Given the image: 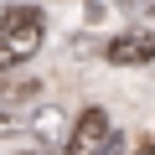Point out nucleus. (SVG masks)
<instances>
[{
	"label": "nucleus",
	"instance_id": "obj_1",
	"mask_svg": "<svg viewBox=\"0 0 155 155\" xmlns=\"http://www.w3.org/2000/svg\"><path fill=\"white\" fill-rule=\"evenodd\" d=\"M41 26L47 21H41L36 5H0V72H11V67L36 57V47L47 36Z\"/></svg>",
	"mask_w": 155,
	"mask_h": 155
},
{
	"label": "nucleus",
	"instance_id": "obj_2",
	"mask_svg": "<svg viewBox=\"0 0 155 155\" xmlns=\"http://www.w3.org/2000/svg\"><path fill=\"white\" fill-rule=\"evenodd\" d=\"M109 134H114L109 109H83V114H78V124L67 129V155H98Z\"/></svg>",
	"mask_w": 155,
	"mask_h": 155
},
{
	"label": "nucleus",
	"instance_id": "obj_3",
	"mask_svg": "<svg viewBox=\"0 0 155 155\" xmlns=\"http://www.w3.org/2000/svg\"><path fill=\"white\" fill-rule=\"evenodd\" d=\"M104 57H109L114 67H145V62L155 57V36H150V31H124V36H114V41L104 47Z\"/></svg>",
	"mask_w": 155,
	"mask_h": 155
},
{
	"label": "nucleus",
	"instance_id": "obj_4",
	"mask_svg": "<svg viewBox=\"0 0 155 155\" xmlns=\"http://www.w3.org/2000/svg\"><path fill=\"white\" fill-rule=\"evenodd\" d=\"M26 129H31L41 145H52V140H62V134H67V114H62V109H52V104H36V109H26Z\"/></svg>",
	"mask_w": 155,
	"mask_h": 155
},
{
	"label": "nucleus",
	"instance_id": "obj_5",
	"mask_svg": "<svg viewBox=\"0 0 155 155\" xmlns=\"http://www.w3.org/2000/svg\"><path fill=\"white\" fill-rule=\"evenodd\" d=\"M16 129H26V109L21 104H0V140L16 134Z\"/></svg>",
	"mask_w": 155,
	"mask_h": 155
},
{
	"label": "nucleus",
	"instance_id": "obj_6",
	"mask_svg": "<svg viewBox=\"0 0 155 155\" xmlns=\"http://www.w3.org/2000/svg\"><path fill=\"white\" fill-rule=\"evenodd\" d=\"M124 11L140 21V16H155V0H124Z\"/></svg>",
	"mask_w": 155,
	"mask_h": 155
},
{
	"label": "nucleus",
	"instance_id": "obj_7",
	"mask_svg": "<svg viewBox=\"0 0 155 155\" xmlns=\"http://www.w3.org/2000/svg\"><path fill=\"white\" fill-rule=\"evenodd\" d=\"M98 155H129V140H119V134H109V140H104V150H98Z\"/></svg>",
	"mask_w": 155,
	"mask_h": 155
},
{
	"label": "nucleus",
	"instance_id": "obj_8",
	"mask_svg": "<svg viewBox=\"0 0 155 155\" xmlns=\"http://www.w3.org/2000/svg\"><path fill=\"white\" fill-rule=\"evenodd\" d=\"M16 155H57V150H47V145H36V150H16Z\"/></svg>",
	"mask_w": 155,
	"mask_h": 155
},
{
	"label": "nucleus",
	"instance_id": "obj_9",
	"mask_svg": "<svg viewBox=\"0 0 155 155\" xmlns=\"http://www.w3.org/2000/svg\"><path fill=\"white\" fill-rule=\"evenodd\" d=\"M140 155H155V150H140Z\"/></svg>",
	"mask_w": 155,
	"mask_h": 155
}]
</instances>
